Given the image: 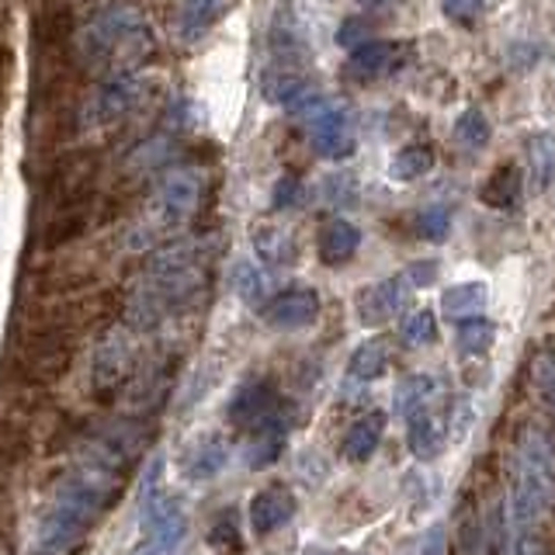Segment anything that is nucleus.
<instances>
[{"label": "nucleus", "mask_w": 555, "mask_h": 555, "mask_svg": "<svg viewBox=\"0 0 555 555\" xmlns=\"http://www.w3.org/2000/svg\"><path fill=\"white\" fill-rule=\"evenodd\" d=\"M416 230H421L424 240L430 243H441L451 230V212L444 205H427L421 216H416Z\"/></svg>", "instance_id": "nucleus-33"}, {"label": "nucleus", "mask_w": 555, "mask_h": 555, "mask_svg": "<svg viewBox=\"0 0 555 555\" xmlns=\"http://www.w3.org/2000/svg\"><path fill=\"white\" fill-rule=\"evenodd\" d=\"M268 42H271V56H274V66H299L312 56V42H309V28L302 22L299 8L285 4L274 11V22H271V31H268Z\"/></svg>", "instance_id": "nucleus-6"}, {"label": "nucleus", "mask_w": 555, "mask_h": 555, "mask_svg": "<svg viewBox=\"0 0 555 555\" xmlns=\"http://www.w3.org/2000/svg\"><path fill=\"white\" fill-rule=\"evenodd\" d=\"M225 11L230 0H181L173 14V31L181 35V42H198L222 22Z\"/></svg>", "instance_id": "nucleus-14"}, {"label": "nucleus", "mask_w": 555, "mask_h": 555, "mask_svg": "<svg viewBox=\"0 0 555 555\" xmlns=\"http://www.w3.org/2000/svg\"><path fill=\"white\" fill-rule=\"evenodd\" d=\"M386 434V413H364L361 421L351 424V430L344 434V459L347 462H369L375 455V448Z\"/></svg>", "instance_id": "nucleus-17"}, {"label": "nucleus", "mask_w": 555, "mask_h": 555, "mask_svg": "<svg viewBox=\"0 0 555 555\" xmlns=\"http://www.w3.org/2000/svg\"><path fill=\"white\" fill-rule=\"evenodd\" d=\"M302 195H306V188H302V181L295 178V173H285V178H278L274 181V191H271V205L282 212V208H295L302 202Z\"/></svg>", "instance_id": "nucleus-34"}, {"label": "nucleus", "mask_w": 555, "mask_h": 555, "mask_svg": "<svg viewBox=\"0 0 555 555\" xmlns=\"http://www.w3.org/2000/svg\"><path fill=\"white\" fill-rule=\"evenodd\" d=\"M212 545H216L219 552H225V548H233V552H236L240 538H236V528H233V520H230V517H222L219 525H216V531H212Z\"/></svg>", "instance_id": "nucleus-38"}, {"label": "nucleus", "mask_w": 555, "mask_h": 555, "mask_svg": "<svg viewBox=\"0 0 555 555\" xmlns=\"http://www.w3.org/2000/svg\"><path fill=\"white\" fill-rule=\"evenodd\" d=\"M254 250H257V260L268 268H285L295 260V240L292 233L278 230V225H260L254 233Z\"/></svg>", "instance_id": "nucleus-22"}, {"label": "nucleus", "mask_w": 555, "mask_h": 555, "mask_svg": "<svg viewBox=\"0 0 555 555\" xmlns=\"http://www.w3.org/2000/svg\"><path fill=\"white\" fill-rule=\"evenodd\" d=\"M139 98H143V80L135 74H112L104 77L94 94L83 104V121L87 126H112L121 115H129Z\"/></svg>", "instance_id": "nucleus-5"}, {"label": "nucleus", "mask_w": 555, "mask_h": 555, "mask_svg": "<svg viewBox=\"0 0 555 555\" xmlns=\"http://www.w3.org/2000/svg\"><path fill=\"white\" fill-rule=\"evenodd\" d=\"M520 191H525V178H520V170L517 167H500L490 178V184L482 188V202L493 205V208H511L520 198Z\"/></svg>", "instance_id": "nucleus-28"}, {"label": "nucleus", "mask_w": 555, "mask_h": 555, "mask_svg": "<svg viewBox=\"0 0 555 555\" xmlns=\"http://www.w3.org/2000/svg\"><path fill=\"white\" fill-rule=\"evenodd\" d=\"M225 462H230V448H225L222 438H202L195 441V448L184 455V476L188 479H195V482H205V479H212L219 476Z\"/></svg>", "instance_id": "nucleus-20"}, {"label": "nucleus", "mask_w": 555, "mask_h": 555, "mask_svg": "<svg viewBox=\"0 0 555 555\" xmlns=\"http://www.w3.org/2000/svg\"><path fill=\"white\" fill-rule=\"evenodd\" d=\"M534 382H538V392L552 406L555 413V354H542L534 364Z\"/></svg>", "instance_id": "nucleus-36"}, {"label": "nucleus", "mask_w": 555, "mask_h": 555, "mask_svg": "<svg viewBox=\"0 0 555 555\" xmlns=\"http://www.w3.org/2000/svg\"><path fill=\"white\" fill-rule=\"evenodd\" d=\"M434 396H438V382H434L430 375H406L396 386V413L410 421L413 413H421L424 406H430Z\"/></svg>", "instance_id": "nucleus-26"}, {"label": "nucleus", "mask_w": 555, "mask_h": 555, "mask_svg": "<svg viewBox=\"0 0 555 555\" xmlns=\"http://www.w3.org/2000/svg\"><path fill=\"white\" fill-rule=\"evenodd\" d=\"M91 520L94 517H87L83 511L56 500L39 528V555H66L83 538V531L91 528Z\"/></svg>", "instance_id": "nucleus-8"}, {"label": "nucleus", "mask_w": 555, "mask_h": 555, "mask_svg": "<svg viewBox=\"0 0 555 555\" xmlns=\"http://www.w3.org/2000/svg\"><path fill=\"white\" fill-rule=\"evenodd\" d=\"M406 274H410V282L421 288V285H430L434 278H438V264H434V260H427V264H413V268H406Z\"/></svg>", "instance_id": "nucleus-39"}, {"label": "nucleus", "mask_w": 555, "mask_h": 555, "mask_svg": "<svg viewBox=\"0 0 555 555\" xmlns=\"http://www.w3.org/2000/svg\"><path fill=\"white\" fill-rule=\"evenodd\" d=\"M434 150L427 143H413V146H403L399 150L392 160H389V178L399 181V184H406V181H416V178H424V173L434 170Z\"/></svg>", "instance_id": "nucleus-25"}, {"label": "nucleus", "mask_w": 555, "mask_h": 555, "mask_svg": "<svg viewBox=\"0 0 555 555\" xmlns=\"http://www.w3.org/2000/svg\"><path fill=\"white\" fill-rule=\"evenodd\" d=\"M361 247V230L347 219H330L320 230V257L323 264H344Z\"/></svg>", "instance_id": "nucleus-18"}, {"label": "nucleus", "mask_w": 555, "mask_h": 555, "mask_svg": "<svg viewBox=\"0 0 555 555\" xmlns=\"http://www.w3.org/2000/svg\"><path fill=\"white\" fill-rule=\"evenodd\" d=\"M386 364H389V347H386V340L375 337V340H364L351 354L347 372H351V378H358V382H372L386 372Z\"/></svg>", "instance_id": "nucleus-27"}, {"label": "nucleus", "mask_w": 555, "mask_h": 555, "mask_svg": "<svg viewBox=\"0 0 555 555\" xmlns=\"http://www.w3.org/2000/svg\"><path fill=\"white\" fill-rule=\"evenodd\" d=\"M369 35H372V28H369V22H361V17H347V22L337 28V46L340 49H361L364 42H372L369 39Z\"/></svg>", "instance_id": "nucleus-35"}, {"label": "nucleus", "mask_w": 555, "mask_h": 555, "mask_svg": "<svg viewBox=\"0 0 555 555\" xmlns=\"http://www.w3.org/2000/svg\"><path fill=\"white\" fill-rule=\"evenodd\" d=\"M129 555H160V552H156L153 545H146V542H143V545L135 548V552H129Z\"/></svg>", "instance_id": "nucleus-41"}, {"label": "nucleus", "mask_w": 555, "mask_h": 555, "mask_svg": "<svg viewBox=\"0 0 555 555\" xmlns=\"http://www.w3.org/2000/svg\"><path fill=\"white\" fill-rule=\"evenodd\" d=\"M441 11L451 17V22L468 25L482 14V0H441Z\"/></svg>", "instance_id": "nucleus-37"}, {"label": "nucleus", "mask_w": 555, "mask_h": 555, "mask_svg": "<svg viewBox=\"0 0 555 555\" xmlns=\"http://www.w3.org/2000/svg\"><path fill=\"white\" fill-rule=\"evenodd\" d=\"M421 555H444V528H430L421 542Z\"/></svg>", "instance_id": "nucleus-40"}, {"label": "nucleus", "mask_w": 555, "mask_h": 555, "mask_svg": "<svg viewBox=\"0 0 555 555\" xmlns=\"http://www.w3.org/2000/svg\"><path fill=\"white\" fill-rule=\"evenodd\" d=\"M233 288L247 306H268L271 295V274L257 260H236L233 264Z\"/></svg>", "instance_id": "nucleus-23"}, {"label": "nucleus", "mask_w": 555, "mask_h": 555, "mask_svg": "<svg viewBox=\"0 0 555 555\" xmlns=\"http://www.w3.org/2000/svg\"><path fill=\"white\" fill-rule=\"evenodd\" d=\"M528 167H531L534 191L552 188L555 181V135L552 132H534L528 139Z\"/></svg>", "instance_id": "nucleus-24"}, {"label": "nucleus", "mask_w": 555, "mask_h": 555, "mask_svg": "<svg viewBox=\"0 0 555 555\" xmlns=\"http://www.w3.org/2000/svg\"><path fill=\"white\" fill-rule=\"evenodd\" d=\"M285 444V424L282 421H268L250 430V441L243 448V459H247V468H268L271 462H278Z\"/></svg>", "instance_id": "nucleus-21"}, {"label": "nucleus", "mask_w": 555, "mask_h": 555, "mask_svg": "<svg viewBox=\"0 0 555 555\" xmlns=\"http://www.w3.org/2000/svg\"><path fill=\"white\" fill-rule=\"evenodd\" d=\"M202 173L191 170V167H173L167 170L160 181H156L153 188V198H150V222L143 225V230H135L129 247H150V243L160 240L167 230H173V225H181L191 212L198 208L202 202Z\"/></svg>", "instance_id": "nucleus-4"}, {"label": "nucleus", "mask_w": 555, "mask_h": 555, "mask_svg": "<svg viewBox=\"0 0 555 555\" xmlns=\"http://www.w3.org/2000/svg\"><path fill=\"white\" fill-rule=\"evenodd\" d=\"M295 121H302L309 132V143L326 160H347L358 150V132H354V112L351 104L337 98H326L312 91L306 101H299L288 112Z\"/></svg>", "instance_id": "nucleus-3"}, {"label": "nucleus", "mask_w": 555, "mask_h": 555, "mask_svg": "<svg viewBox=\"0 0 555 555\" xmlns=\"http://www.w3.org/2000/svg\"><path fill=\"white\" fill-rule=\"evenodd\" d=\"M490 118H486L482 108H465L455 121V139L465 146V150H482L486 143H490Z\"/></svg>", "instance_id": "nucleus-29"}, {"label": "nucleus", "mask_w": 555, "mask_h": 555, "mask_svg": "<svg viewBox=\"0 0 555 555\" xmlns=\"http://www.w3.org/2000/svg\"><path fill=\"white\" fill-rule=\"evenodd\" d=\"M250 528L254 534H271L278 528H285L292 514H295V496L282 486H268V490H260L254 500H250Z\"/></svg>", "instance_id": "nucleus-15"}, {"label": "nucleus", "mask_w": 555, "mask_h": 555, "mask_svg": "<svg viewBox=\"0 0 555 555\" xmlns=\"http://www.w3.org/2000/svg\"><path fill=\"white\" fill-rule=\"evenodd\" d=\"M410 451L421 462H430L441 455V448L448 444V430L444 424L438 421V413H434L430 406H424L421 413L410 416Z\"/></svg>", "instance_id": "nucleus-16"}, {"label": "nucleus", "mask_w": 555, "mask_h": 555, "mask_svg": "<svg viewBox=\"0 0 555 555\" xmlns=\"http://www.w3.org/2000/svg\"><path fill=\"white\" fill-rule=\"evenodd\" d=\"M320 295L312 288H288L264 306V323L274 330H302L317 320Z\"/></svg>", "instance_id": "nucleus-12"}, {"label": "nucleus", "mask_w": 555, "mask_h": 555, "mask_svg": "<svg viewBox=\"0 0 555 555\" xmlns=\"http://www.w3.org/2000/svg\"><path fill=\"white\" fill-rule=\"evenodd\" d=\"M455 337H459V347L465 354H482V351H490V344L496 340V326L486 317H476V320L459 323Z\"/></svg>", "instance_id": "nucleus-30"}, {"label": "nucleus", "mask_w": 555, "mask_h": 555, "mask_svg": "<svg viewBox=\"0 0 555 555\" xmlns=\"http://www.w3.org/2000/svg\"><path fill=\"white\" fill-rule=\"evenodd\" d=\"M399 66H403V46L372 39V42H364L361 49L351 52V60H347V77L378 80V77L396 74Z\"/></svg>", "instance_id": "nucleus-13"}, {"label": "nucleus", "mask_w": 555, "mask_h": 555, "mask_svg": "<svg viewBox=\"0 0 555 555\" xmlns=\"http://www.w3.org/2000/svg\"><path fill=\"white\" fill-rule=\"evenodd\" d=\"M320 191H323L326 205H334V208H351L358 202V181H354V173H347V170L326 173Z\"/></svg>", "instance_id": "nucleus-31"}, {"label": "nucleus", "mask_w": 555, "mask_h": 555, "mask_svg": "<svg viewBox=\"0 0 555 555\" xmlns=\"http://www.w3.org/2000/svg\"><path fill=\"white\" fill-rule=\"evenodd\" d=\"M555 507V451L542 430H525L511 462L507 552L545 555V520Z\"/></svg>", "instance_id": "nucleus-1"}, {"label": "nucleus", "mask_w": 555, "mask_h": 555, "mask_svg": "<svg viewBox=\"0 0 555 555\" xmlns=\"http://www.w3.org/2000/svg\"><path fill=\"white\" fill-rule=\"evenodd\" d=\"M306 555H337V552H326V548H312V552H306Z\"/></svg>", "instance_id": "nucleus-42"}, {"label": "nucleus", "mask_w": 555, "mask_h": 555, "mask_svg": "<svg viewBox=\"0 0 555 555\" xmlns=\"http://www.w3.org/2000/svg\"><path fill=\"white\" fill-rule=\"evenodd\" d=\"M184 531H188V520H184V511L178 500L167 493L146 496V545H153L164 555L167 548L181 542Z\"/></svg>", "instance_id": "nucleus-10"}, {"label": "nucleus", "mask_w": 555, "mask_h": 555, "mask_svg": "<svg viewBox=\"0 0 555 555\" xmlns=\"http://www.w3.org/2000/svg\"><path fill=\"white\" fill-rule=\"evenodd\" d=\"M399 334H403V340L410 347H424V344H430L434 337H438V320H434L430 309H413L410 317L403 320V326H399Z\"/></svg>", "instance_id": "nucleus-32"}, {"label": "nucleus", "mask_w": 555, "mask_h": 555, "mask_svg": "<svg viewBox=\"0 0 555 555\" xmlns=\"http://www.w3.org/2000/svg\"><path fill=\"white\" fill-rule=\"evenodd\" d=\"M416 285L410 282V274H396V278H386V282H378L372 288H364L358 295V317L361 323H386L389 317H396L399 309H403L410 302V292Z\"/></svg>", "instance_id": "nucleus-11"}, {"label": "nucleus", "mask_w": 555, "mask_h": 555, "mask_svg": "<svg viewBox=\"0 0 555 555\" xmlns=\"http://www.w3.org/2000/svg\"><path fill=\"white\" fill-rule=\"evenodd\" d=\"M225 416L230 424L243 427V430H254L268 421H278V392L271 382L264 378H250L233 392L230 406H225Z\"/></svg>", "instance_id": "nucleus-7"}, {"label": "nucleus", "mask_w": 555, "mask_h": 555, "mask_svg": "<svg viewBox=\"0 0 555 555\" xmlns=\"http://www.w3.org/2000/svg\"><path fill=\"white\" fill-rule=\"evenodd\" d=\"M132 372V354H129V340L126 337H104L94 351V369H91V382H94V392L101 399H108L118 392V386H126Z\"/></svg>", "instance_id": "nucleus-9"}, {"label": "nucleus", "mask_w": 555, "mask_h": 555, "mask_svg": "<svg viewBox=\"0 0 555 555\" xmlns=\"http://www.w3.org/2000/svg\"><path fill=\"white\" fill-rule=\"evenodd\" d=\"M80 46L87 63L108 69L104 77L132 74V66L143 63L146 52L153 49V31L146 25V17L132 4H104L87 22Z\"/></svg>", "instance_id": "nucleus-2"}, {"label": "nucleus", "mask_w": 555, "mask_h": 555, "mask_svg": "<svg viewBox=\"0 0 555 555\" xmlns=\"http://www.w3.org/2000/svg\"><path fill=\"white\" fill-rule=\"evenodd\" d=\"M486 302H490V292H486L482 282H462V285H451L441 295V312L451 323H465V320L482 317Z\"/></svg>", "instance_id": "nucleus-19"}]
</instances>
